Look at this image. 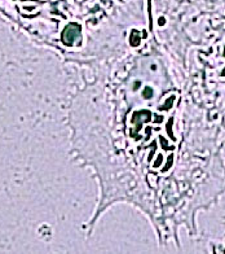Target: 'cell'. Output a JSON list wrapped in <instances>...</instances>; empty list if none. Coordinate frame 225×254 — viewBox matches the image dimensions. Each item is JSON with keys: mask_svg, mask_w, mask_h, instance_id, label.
Returning a JSON list of instances; mask_svg holds the SVG:
<instances>
[{"mask_svg": "<svg viewBox=\"0 0 225 254\" xmlns=\"http://www.w3.org/2000/svg\"><path fill=\"white\" fill-rule=\"evenodd\" d=\"M79 34H80V26H79V25H76V23H71V25H69V26L65 29L62 38L66 39L67 37H69V39H67L65 43H66V44H73L74 39H76L78 37H79Z\"/></svg>", "mask_w": 225, "mask_h": 254, "instance_id": "obj_1", "label": "cell"}, {"mask_svg": "<svg viewBox=\"0 0 225 254\" xmlns=\"http://www.w3.org/2000/svg\"><path fill=\"white\" fill-rule=\"evenodd\" d=\"M150 95H151V88L146 87V88H145V91H144V96H145V97H149Z\"/></svg>", "mask_w": 225, "mask_h": 254, "instance_id": "obj_2", "label": "cell"}, {"mask_svg": "<svg viewBox=\"0 0 225 254\" xmlns=\"http://www.w3.org/2000/svg\"><path fill=\"white\" fill-rule=\"evenodd\" d=\"M221 74H223V77H225V69L223 70V73H221Z\"/></svg>", "mask_w": 225, "mask_h": 254, "instance_id": "obj_3", "label": "cell"}, {"mask_svg": "<svg viewBox=\"0 0 225 254\" xmlns=\"http://www.w3.org/2000/svg\"><path fill=\"white\" fill-rule=\"evenodd\" d=\"M224 56H225V47H224Z\"/></svg>", "mask_w": 225, "mask_h": 254, "instance_id": "obj_4", "label": "cell"}]
</instances>
